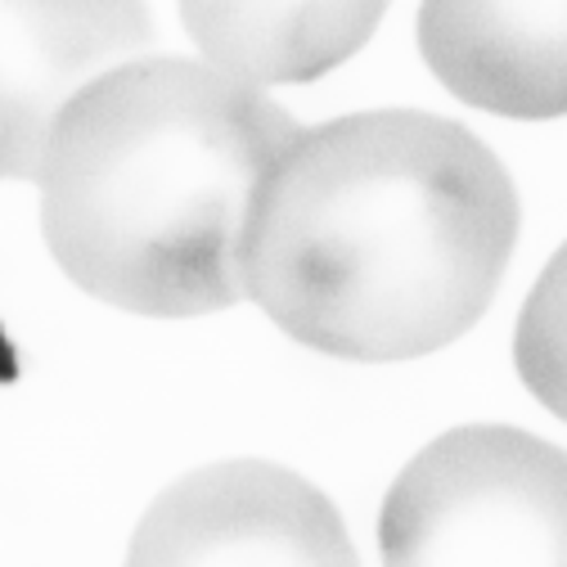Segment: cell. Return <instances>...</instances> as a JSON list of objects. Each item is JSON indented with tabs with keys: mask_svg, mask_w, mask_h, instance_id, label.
Listing matches in <instances>:
<instances>
[{
	"mask_svg": "<svg viewBox=\"0 0 567 567\" xmlns=\"http://www.w3.org/2000/svg\"><path fill=\"white\" fill-rule=\"evenodd\" d=\"M518 239V194L446 117L379 109L307 131L275 158L248 226L244 293L342 361H410L491 307Z\"/></svg>",
	"mask_w": 567,
	"mask_h": 567,
	"instance_id": "1",
	"label": "cell"
},
{
	"mask_svg": "<svg viewBox=\"0 0 567 567\" xmlns=\"http://www.w3.org/2000/svg\"><path fill=\"white\" fill-rule=\"evenodd\" d=\"M150 37L145 0H0V181H32L63 109Z\"/></svg>",
	"mask_w": 567,
	"mask_h": 567,
	"instance_id": "5",
	"label": "cell"
},
{
	"mask_svg": "<svg viewBox=\"0 0 567 567\" xmlns=\"http://www.w3.org/2000/svg\"><path fill=\"white\" fill-rule=\"evenodd\" d=\"M293 117L203 59H131L54 122L41 239L82 293L150 320L244 302L257 194Z\"/></svg>",
	"mask_w": 567,
	"mask_h": 567,
	"instance_id": "2",
	"label": "cell"
},
{
	"mask_svg": "<svg viewBox=\"0 0 567 567\" xmlns=\"http://www.w3.org/2000/svg\"><path fill=\"white\" fill-rule=\"evenodd\" d=\"M383 567H567V451L468 423L423 446L379 518Z\"/></svg>",
	"mask_w": 567,
	"mask_h": 567,
	"instance_id": "3",
	"label": "cell"
},
{
	"mask_svg": "<svg viewBox=\"0 0 567 567\" xmlns=\"http://www.w3.org/2000/svg\"><path fill=\"white\" fill-rule=\"evenodd\" d=\"M514 365L532 396L567 423V244L540 270L514 329Z\"/></svg>",
	"mask_w": 567,
	"mask_h": 567,
	"instance_id": "8",
	"label": "cell"
},
{
	"mask_svg": "<svg viewBox=\"0 0 567 567\" xmlns=\"http://www.w3.org/2000/svg\"><path fill=\"white\" fill-rule=\"evenodd\" d=\"M383 10L388 0H181L203 63L252 91L333 73L374 37Z\"/></svg>",
	"mask_w": 567,
	"mask_h": 567,
	"instance_id": "7",
	"label": "cell"
},
{
	"mask_svg": "<svg viewBox=\"0 0 567 567\" xmlns=\"http://www.w3.org/2000/svg\"><path fill=\"white\" fill-rule=\"evenodd\" d=\"M419 45L437 82L486 113H567V0H423Z\"/></svg>",
	"mask_w": 567,
	"mask_h": 567,
	"instance_id": "6",
	"label": "cell"
},
{
	"mask_svg": "<svg viewBox=\"0 0 567 567\" xmlns=\"http://www.w3.org/2000/svg\"><path fill=\"white\" fill-rule=\"evenodd\" d=\"M122 567H361V554L302 473L217 460L154 495Z\"/></svg>",
	"mask_w": 567,
	"mask_h": 567,
	"instance_id": "4",
	"label": "cell"
}]
</instances>
